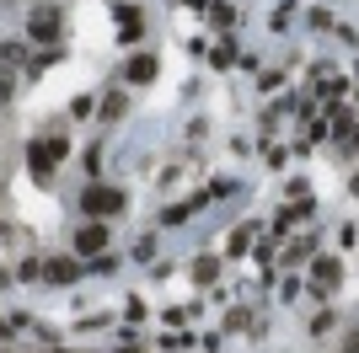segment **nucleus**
<instances>
[{
    "mask_svg": "<svg viewBox=\"0 0 359 353\" xmlns=\"http://www.w3.org/2000/svg\"><path fill=\"white\" fill-rule=\"evenodd\" d=\"M81 204H86L91 220H107V214H118V209H123V193H113V188H86V198H81Z\"/></svg>",
    "mask_w": 359,
    "mask_h": 353,
    "instance_id": "obj_1",
    "label": "nucleus"
},
{
    "mask_svg": "<svg viewBox=\"0 0 359 353\" xmlns=\"http://www.w3.org/2000/svg\"><path fill=\"white\" fill-rule=\"evenodd\" d=\"M118 22H123V32H135L140 27V11H135V6H118Z\"/></svg>",
    "mask_w": 359,
    "mask_h": 353,
    "instance_id": "obj_7",
    "label": "nucleus"
},
{
    "mask_svg": "<svg viewBox=\"0 0 359 353\" xmlns=\"http://www.w3.org/2000/svg\"><path fill=\"white\" fill-rule=\"evenodd\" d=\"M75 247L86 251V257H97V251L107 247V225H102V220H91V225H81V235H75Z\"/></svg>",
    "mask_w": 359,
    "mask_h": 353,
    "instance_id": "obj_4",
    "label": "nucleus"
},
{
    "mask_svg": "<svg viewBox=\"0 0 359 353\" xmlns=\"http://www.w3.org/2000/svg\"><path fill=\"white\" fill-rule=\"evenodd\" d=\"M27 27H32V38H43V43H54V38H60V6H38Z\"/></svg>",
    "mask_w": 359,
    "mask_h": 353,
    "instance_id": "obj_3",
    "label": "nucleus"
},
{
    "mask_svg": "<svg viewBox=\"0 0 359 353\" xmlns=\"http://www.w3.org/2000/svg\"><path fill=\"white\" fill-rule=\"evenodd\" d=\"M129 81H135V86L156 81V59H150V54H135V59H129Z\"/></svg>",
    "mask_w": 359,
    "mask_h": 353,
    "instance_id": "obj_5",
    "label": "nucleus"
},
{
    "mask_svg": "<svg viewBox=\"0 0 359 353\" xmlns=\"http://www.w3.org/2000/svg\"><path fill=\"white\" fill-rule=\"evenodd\" d=\"M316 284H322V289H332V284H338V263H327V257H322V263H316Z\"/></svg>",
    "mask_w": 359,
    "mask_h": 353,
    "instance_id": "obj_6",
    "label": "nucleus"
},
{
    "mask_svg": "<svg viewBox=\"0 0 359 353\" xmlns=\"http://www.w3.org/2000/svg\"><path fill=\"white\" fill-rule=\"evenodd\" d=\"M65 155V139H38V145L27 150V161H32V172L38 176H54V161Z\"/></svg>",
    "mask_w": 359,
    "mask_h": 353,
    "instance_id": "obj_2",
    "label": "nucleus"
}]
</instances>
